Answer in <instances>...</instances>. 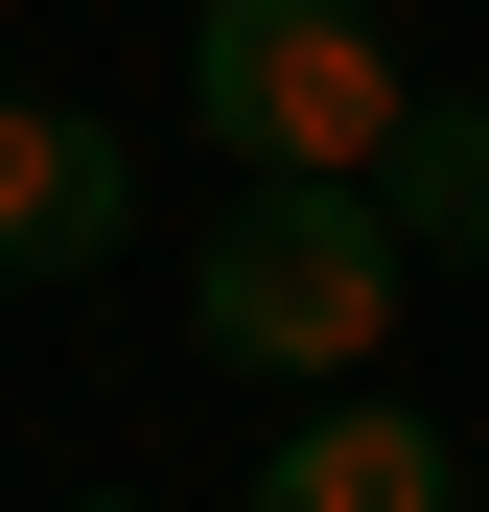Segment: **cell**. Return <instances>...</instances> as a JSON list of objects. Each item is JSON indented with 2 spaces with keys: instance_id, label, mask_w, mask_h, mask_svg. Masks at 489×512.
Instances as JSON below:
<instances>
[{
  "instance_id": "obj_2",
  "label": "cell",
  "mask_w": 489,
  "mask_h": 512,
  "mask_svg": "<svg viewBox=\"0 0 489 512\" xmlns=\"http://www.w3.org/2000/svg\"><path fill=\"white\" fill-rule=\"evenodd\" d=\"M187 117L233 140V187H373L420 70L373 0H187Z\"/></svg>"
},
{
  "instance_id": "obj_3",
  "label": "cell",
  "mask_w": 489,
  "mask_h": 512,
  "mask_svg": "<svg viewBox=\"0 0 489 512\" xmlns=\"http://www.w3.org/2000/svg\"><path fill=\"white\" fill-rule=\"evenodd\" d=\"M140 256V140L94 94H0V280H94Z\"/></svg>"
},
{
  "instance_id": "obj_5",
  "label": "cell",
  "mask_w": 489,
  "mask_h": 512,
  "mask_svg": "<svg viewBox=\"0 0 489 512\" xmlns=\"http://www.w3.org/2000/svg\"><path fill=\"white\" fill-rule=\"evenodd\" d=\"M373 210H396V256H420V280H489V94H420V117H396Z\"/></svg>"
},
{
  "instance_id": "obj_4",
  "label": "cell",
  "mask_w": 489,
  "mask_h": 512,
  "mask_svg": "<svg viewBox=\"0 0 489 512\" xmlns=\"http://www.w3.org/2000/svg\"><path fill=\"white\" fill-rule=\"evenodd\" d=\"M257 512H466V443L420 396H303L257 443Z\"/></svg>"
},
{
  "instance_id": "obj_1",
  "label": "cell",
  "mask_w": 489,
  "mask_h": 512,
  "mask_svg": "<svg viewBox=\"0 0 489 512\" xmlns=\"http://www.w3.org/2000/svg\"><path fill=\"white\" fill-rule=\"evenodd\" d=\"M396 303H420V256H396L373 187H233L210 256H187V350L257 373V396H373Z\"/></svg>"
},
{
  "instance_id": "obj_6",
  "label": "cell",
  "mask_w": 489,
  "mask_h": 512,
  "mask_svg": "<svg viewBox=\"0 0 489 512\" xmlns=\"http://www.w3.org/2000/svg\"><path fill=\"white\" fill-rule=\"evenodd\" d=\"M70 512H140V489H70Z\"/></svg>"
}]
</instances>
